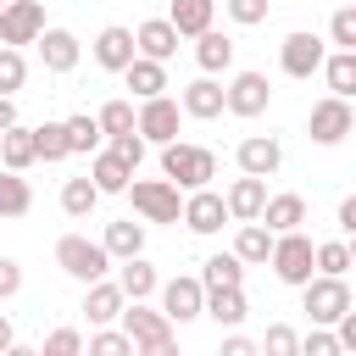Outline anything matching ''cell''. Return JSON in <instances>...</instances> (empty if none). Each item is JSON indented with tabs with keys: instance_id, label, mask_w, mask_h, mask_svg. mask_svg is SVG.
<instances>
[{
	"instance_id": "1",
	"label": "cell",
	"mask_w": 356,
	"mask_h": 356,
	"mask_svg": "<svg viewBox=\"0 0 356 356\" xmlns=\"http://www.w3.org/2000/svg\"><path fill=\"white\" fill-rule=\"evenodd\" d=\"M161 178H167L178 195H189V189H211V178H217V156H211L206 145L172 139V145H161Z\"/></svg>"
},
{
	"instance_id": "2",
	"label": "cell",
	"mask_w": 356,
	"mask_h": 356,
	"mask_svg": "<svg viewBox=\"0 0 356 356\" xmlns=\"http://www.w3.org/2000/svg\"><path fill=\"white\" fill-rule=\"evenodd\" d=\"M300 312L312 317V328H334L345 312H356V295H350L345 278H323V273H312V278L300 284Z\"/></svg>"
},
{
	"instance_id": "3",
	"label": "cell",
	"mask_w": 356,
	"mask_h": 356,
	"mask_svg": "<svg viewBox=\"0 0 356 356\" xmlns=\"http://www.w3.org/2000/svg\"><path fill=\"white\" fill-rule=\"evenodd\" d=\"M56 267H61L72 284H100V278H111V256H106L100 239H89V234H61V239H56Z\"/></svg>"
},
{
	"instance_id": "4",
	"label": "cell",
	"mask_w": 356,
	"mask_h": 356,
	"mask_svg": "<svg viewBox=\"0 0 356 356\" xmlns=\"http://www.w3.org/2000/svg\"><path fill=\"white\" fill-rule=\"evenodd\" d=\"M312 250H317V239H312L306 228H295V234H273V256H267L273 278L289 284V289H300V284L317 273V267H312Z\"/></svg>"
},
{
	"instance_id": "5",
	"label": "cell",
	"mask_w": 356,
	"mask_h": 356,
	"mask_svg": "<svg viewBox=\"0 0 356 356\" xmlns=\"http://www.w3.org/2000/svg\"><path fill=\"white\" fill-rule=\"evenodd\" d=\"M350 134H356V111H350V100H339V95L312 100V111H306V139H312V145L334 150V145H345Z\"/></svg>"
},
{
	"instance_id": "6",
	"label": "cell",
	"mask_w": 356,
	"mask_h": 356,
	"mask_svg": "<svg viewBox=\"0 0 356 356\" xmlns=\"http://www.w3.org/2000/svg\"><path fill=\"white\" fill-rule=\"evenodd\" d=\"M267 106H273V83H267V72H256V67H234L228 83H222V111H228V117H261Z\"/></svg>"
},
{
	"instance_id": "7",
	"label": "cell",
	"mask_w": 356,
	"mask_h": 356,
	"mask_svg": "<svg viewBox=\"0 0 356 356\" xmlns=\"http://www.w3.org/2000/svg\"><path fill=\"white\" fill-rule=\"evenodd\" d=\"M128 200H134V217H139L145 228H150V222H178V211H184V195H178L167 178H139V172H134Z\"/></svg>"
},
{
	"instance_id": "8",
	"label": "cell",
	"mask_w": 356,
	"mask_h": 356,
	"mask_svg": "<svg viewBox=\"0 0 356 356\" xmlns=\"http://www.w3.org/2000/svg\"><path fill=\"white\" fill-rule=\"evenodd\" d=\"M178 128H184V111H178V100L172 95H156V100H139L134 106V134L145 139V145H172L178 139Z\"/></svg>"
},
{
	"instance_id": "9",
	"label": "cell",
	"mask_w": 356,
	"mask_h": 356,
	"mask_svg": "<svg viewBox=\"0 0 356 356\" xmlns=\"http://www.w3.org/2000/svg\"><path fill=\"white\" fill-rule=\"evenodd\" d=\"M200 306H206V289H200V278H195V273L161 278V289H156V312H161L167 323H195V317H200Z\"/></svg>"
},
{
	"instance_id": "10",
	"label": "cell",
	"mask_w": 356,
	"mask_h": 356,
	"mask_svg": "<svg viewBox=\"0 0 356 356\" xmlns=\"http://www.w3.org/2000/svg\"><path fill=\"white\" fill-rule=\"evenodd\" d=\"M44 33V0H6L0 6V44L6 50H22Z\"/></svg>"
},
{
	"instance_id": "11",
	"label": "cell",
	"mask_w": 356,
	"mask_h": 356,
	"mask_svg": "<svg viewBox=\"0 0 356 356\" xmlns=\"http://www.w3.org/2000/svg\"><path fill=\"white\" fill-rule=\"evenodd\" d=\"M323 56H328V44H323V33H312V28H295V33H284V44H278L284 78H312V72L323 67Z\"/></svg>"
},
{
	"instance_id": "12",
	"label": "cell",
	"mask_w": 356,
	"mask_h": 356,
	"mask_svg": "<svg viewBox=\"0 0 356 356\" xmlns=\"http://www.w3.org/2000/svg\"><path fill=\"white\" fill-rule=\"evenodd\" d=\"M178 222H184L189 234L211 239V234H222V228H228V206H222V195H217V189H189V195H184Z\"/></svg>"
},
{
	"instance_id": "13",
	"label": "cell",
	"mask_w": 356,
	"mask_h": 356,
	"mask_svg": "<svg viewBox=\"0 0 356 356\" xmlns=\"http://www.w3.org/2000/svg\"><path fill=\"white\" fill-rule=\"evenodd\" d=\"M234 161H239L245 178H273L284 167V145H278V134H245L234 145Z\"/></svg>"
},
{
	"instance_id": "14",
	"label": "cell",
	"mask_w": 356,
	"mask_h": 356,
	"mask_svg": "<svg viewBox=\"0 0 356 356\" xmlns=\"http://www.w3.org/2000/svg\"><path fill=\"white\" fill-rule=\"evenodd\" d=\"M234 56H239V44H234L222 28H206V33L195 39V67H200V78H228V72H234Z\"/></svg>"
},
{
	"instance_id": "15",
	"label": "cell",
	"mask_w": 356,
	"mask_h": 356,
	"mask_svg": "<svg viewBox=\"0 0 356 356\" xmlns=\"http://www.w3.org/2000/svg\"><path fill=\"white\" fill-rule=\"evenodd\" d=\"M222 206H228V222H256L261 217V206H267V178H234L228 189H222Z\"/></svg>"
},
{
	"instance_id": "16",
	"label": "cell",
	"mask_w": 356,
	"mask_h": 356,
	"mask_svg": "<svg viewBox=\"0 0 356 356\" xmlns=\"http://www.w3.org/2000/svg\"><path fill=\"white\" fill-rule=\"evenodd\" d=\"M117 328H122L134 345H150V339H167V334H172V323H167L150 300H128V306H122V317H117Z\"/></svg>"
},
{
	"instance_id": "17",
	"label": "cell",
	"mask_w": 356,
	"mask_h": 356,
	"mask_svg": "<svg viewBox=\"0 0 356 356\" xmlns=\"http://www.w3.org/2000/svg\"><path fill=\"white\" fill-rule=\"evenodd\" d=\"M33 44H39L44 72H72V67H78V56H83V44H78V33H72V28H44Z\"/></svg>"
},
{
	"instance_id": "18",
	"label": "cell",
	"mask_w": 356,
	"mask_h": 356,
	"mask_svg": "<svg viewBox=\"0 0 356 356\" xmlns=\"http://www.w3.org/2000/svg\"><path fill=\"white\" fill-rule=\"evenodd\" d=\"M134 56H139V50H134V28L111 22V28H100V33H95V67H106V72H117V78H122V67H128Z\"/></svg>"
},
{
	"instance_id": "19",
	"label": "cell",
	"mask_w": 356,
	"mask_h": 356,
	"mask_svg": "<svg viewBox=\"0 0 356 356\" xmlns=\"http://www.w3.org/2000/svg\"><path fill=\"white\" fill-rule=\"evenodd\" d=\"M178 111L195 117V122L222 117V78H195V83H184V89H178Z\"/></svg>"
},
{
	"instance_id": "20",
	"label": "cell",
	"mask_w": 356,
	"mask_h": 356,
	"mask_svg": "<svg viewBox=\"0 0 356 356\" xmlns=\"http://www.w3.org/2000/svg\"><path fill=\"white\" fill-rule=\"evenodd\" d=\"M267 234H295L300 222H306V195H295V189H278V195H267V206H261V217H256Z\"/></svg>"
},
{
	"instance_id": "21",
	"label": "cell",
	"mask_w": 356,
	"mask_h": 356,
	"mask_svg": "<svg viewBox=\"0 0 356 356\" xmlns=\"http://www.w3.org/2000/svg\"><path fill=\"white\" fill-rule=\"evenodd\" d=\"M134 50H139L145 61H161V67H167V61L178 56V33H172V22H167V17L139 22V28H134Z\"/></svg>"
},
{
	"instance_id": "22",
	"label": "cell",
	"mask_w": 356,
	"mask_h": 356,
	"mask_svg": "<svg viewBox=\"0 0 356 356\" xmlns=\"http://www.w3.org/2000/svg\"><path fill=\"white\" fill-rule=\"evenodd\" d=\"M83 178H89V184H95V195L106 200V195H128V184H134V167H128V161H117L111 150H95Z\"/></svg>"
},
{
	"instance_id": "23",
	"label": "cell",
	"mask_w": 356,
	"mask_h": 356,
	"mask_svg": "<svg viewBox=\"0 0 356 356\" xmlns=\"http://www.w3.org/2000/svg\"><path fill=\"white\" fill-rule=\"evenodd\" d=\"M111 284L122 289V300H150V295L161 289V273H156V261L128 256V261H117V278H111Z\"/></svg>"
},
{
	"instance_id": "24",
	"label": "cell",
	"mask_w": 356,
	"mask_h": 356,
	"mask_svg": "<svg viewBox=\"0 0 356 356\" xmlns=\"http://www.w3.org/2000/svg\"><path fill=\"white\" fill-rule=\"evenodd\" d=\"M122 289L111 284V278H100V284H83V317H89V328H111L117 317H122Z\"/></svg>"
},
{
	"instance_id": "25",
	"label": "cell",
	"mask_w": 356,
	"mask_h": 356,
	"mask_svg": "<svg viewBox=\"0 0 356 356\" xmlns=\"http://www.w3.org/2000/svg\"><path fill=\"white\" fill-rule=\"evenodd\" d=\"M167 22H172L178 39H200L206 28H217V0H172Z\"/></svg>"
},
{
	"instance_id": "26",
	"label": "cell",
	"mask_w": 356,
	"mask_h": 356,
	"mask_svg": "<svg viewBox=\"0 0 356 356\" xmlns=\"http://www.w3.org/2000/svg\"><path fill=\"white\" fill-rule=\"evenodd\" d=\"M100 250H106L111 261L145 256V222H139V217H117V222H106V234H100Z\"/></svg>"
},
{
	"instance_id": "27",
	"label": "cell",
	"mask_w": 356,
	"mask_h": 356,
	"mask_svg": "<svg viewBox=\"0 0 356 356\" xmlns=\"http://www.w3.org/2000/svg\"><path fill=\"white\" fill-rule=\"evenodd\" d=\"M200 317H211L217 328H228V334H234V328L250 317V300H245V289H206Z\"/></svg>"
},
{
	"instance_id": "28",
	"label": "cell",
	"mask_w": 356,
	"mask_h": 356,
	"mask_svg": "<svg viewBox=\"0 0 356 356\" xmlns=\"http://www.w3.org/2000/svg\"><path fill=\"white\" fill-rule=\"evenodd\" d=\"M39 156H33V128L28 122H11L0 128V172H28Z\"/></svg>"
},
{
	"instance_id": "29",
	"label": "cell",
	"mask_w": 356,
	"mask_h": 356,
	"mask_svg": "<svg viewBox=\"0 0 356 356\" xmlns=\"http://www.w3.org/2000/svg\"><path fill=\"white\" fill-rule=\"evenodd\" d=\"M228 250H234V261H239V267H267V256H273V234H267L261 222H239Z\"/></svg>"
},
{
	"instance_id": "30",
	"label": "cell",
	"mask_w": 356,
	"mask_h": 356,
	"mask_svg": "<svg viewBox=\"0 0 356 356\" xmlns=\"http://www.w3.org/2000/svg\"><path fill=\"white\" fill-rule=\"evenodd\" d=\"M122 83L134 89V100H156V95H167V67H161V61L134 56V61L122 67Z\"/></svg>"
},
{
	"instance_id": "31",
	"label": "cell",
	"mask_w": 356,
	"mask_h": 356,
	"mask_svg": "<svg viewBox=\"0 0 356 356\" xmlns=\"http://www.w3.org/2000/svg\"><path fill=\"white\" fill-rule=\"evenodd\" d=\"M195 278H200V289H245V267L234 261V250H217V256H206Z\"/></svg>"
},
{
	"instance_id": "32",
	"label": "cell",
	"mask_w": 356,
	"mask_h": 356,
	"mask_svg": "<svg viewBox=\"0 0 356 356\" xmlns=\"http://www.w3.org/2000/svg\"><path fill=\"white\" fill-rule=\"evenodd\" d=\"M317 72L328 78V95H339V100L356 95V50H328Z\"/></svg>"
},
{
	"instance_id": "33",
	"label": "cell",
	"mask_w": 356,
	"mask_h": 356,
	"mask_svg": "<svg viewBox=\"0 0 356 356\" xmlns=\"http://www.w3.org/2000/svg\"><path fill=\"white\" fill-rule=\"evenodd\" d=\"M350 261H356L350 239H323V245L312 250V267H317L323 278H345V273H350Z\"/></svg>"
},
{
	"instance_id": "34",
	"label": "cell",
	"mask_w": 356,
	"mask_h": 356,
	"mask_svg": "<svg viewBox=\"0 0 356 356\" xmlns=\"http://www.w3.org/2000/svg\"><path fill=\"white\" fill-rule=\"evenodd\" d=\"M28 211H33L28 178H22V172H0V217L11 222V217H28Z\"/></svg>"
},
{
	"instance_id": "35",
	"label": "cell",
	"mask_w": 356,
	"mask_h": 356,
	"mask_svg": "<svg viewBox=\"0 0 356 356\" xmlns=\"http://www.w3.org/2000/svg\"><path fill=\"white\" fill-rule=\"evenodd\" d=\"M67 128V156H95L100 150V128H95V111H78L61 122Z\"/></svg>"
},
{
	"instance_id": "36",
	"label": "cell",
	"mask_w": 356,
	"mask_h": 356,
	"mask_svg": "<svg viewBox=\"0 0 356 356\" xmlns=\"http://www.w3.org/2000/svg\"><path fill=\"white\" fill-rule=\"evenodd\" d=\"M95 206H100V195H95V184H89L83 172L61 184V211H67V217H78V222H83V217H89Z\"/></svg>"
},
{
	"instance_id": "37",
	"label": "cell",
	"mask_w": 356,
	"mask_h": 356,
	"mask_svg": "<svg viewBox=\"0 0 356 356\" xmlns=\"http://www.w3.org/2000/svg\"><path fill=\"white\" fill-rule=\"evenodd\" d=\"M95 128H100V139L134 134V100H106V106L95 111Z\"/></svg>"
},
{
	"instance_id": "38",
	"label": "cell",
	"mask_w": 356,
	"mask_h": 356,
	"mask_svg": "<svg viewBox=\"0 0 356 356\" xmlns=\"http://www.w3.org/2000/svg\"><path fill=\"white\" fill-rule=\"evenodd\" d=\"M256 350H261V356H300V328H289V323H267V334L256 339Z\"/></svg>"
},
{
	"instance_id": "39",
	"label": "cell",
	"mask_w": 356,
	"mask_h": 356,
	"mask_svg": "<svg viewBox=\"0 0 356 356\" xmlns=\"http://www.w3.org/2000/svg\"><path fill=\"white\" fill-rule=\"evenodd\" d=\"M323 44H328V50H356V6H334Z\"/></svg>"
},
{
	"instance_id": "40",
	"label": "cell",
	"mask_w": 356,
	"mask_h": 356,
	"mask_svg": "<svg viewBox=\"0 0 356 356\" xmlns=\"http://www.w3.org/2000/svg\"><path fill=\"white\" fill-rule=\"evenodd\" d=\"M33 156L39 161H67V128L61 122H39L33 128Z\"/></svg>"
},
{
	"instance_id": "41",
	"label": "cell",
	"mask_w": 356,
	"mask_h": 356,
	"mask_svg": "<svg viewBox=\"0 0 356 356\" xmlns=\"http://www.w3.org/2000/svg\"><path fill=\"white\" fill-rule=\"evenodd\" d=\"M33 356H83V334H78L72 323H61V328L44 334V345H39Z\"/></svg>"
},
{
	"instance_id": "42",
	"label": "cell",
	"mask_w": 356,
	"mask_h": 356,
	"mask_svg": "<svg viewBox=\"0 0 356 356\" xmlns=\"http://www.w3.org/2000/svg\"><path fill=\"white\" fill-rule=\"evenodd\" d=\"M89 356H134V339L111 323V328H95L89 334Z\"/></svg>"
},
{
	"instance_id": "43",
	"label": "cell",
	"mask_w": 356,
	"mask_h": 356,
	"mask_svg": "<svg viewBox=\"0 0 356 356\" xmlns=\"http://www.w3.org/2000/svg\"><path fill=\"white\" fill-rule=\"evenodd\" d=\"M28 83V61H22V50H6L0 44V95H17Z\"/></svg>"
},
{
	"instance_id": "44",
	"label": "cell",
	"mask_w": 356,
	"mask_h": 356,
	"mask_svg": "<svg viewBox=\"0 0 356 356\" xmlns=\"http://www.w3.org/2000/svg\"><path fill=\"white\" fill-rule=\"evenodd\" d=\"M222 11H228L239 28H261L267 11H273V0H222Z\"/></svg>"
},
{
	"instance_id": "45",
	"label": "cell",
	"mask_w": 356,
	"mask_h": 356,
	"mask_svg": "<svg viewBox=\"0 0 356 356\" xmlns=\"http://www.w3.org/2000/svg\"><path fill=\"white\" fill-rule=\"evenodd\" d=\"M106 150H111L117 161H128V167L139 172V161H145V150H150V145H145L139 134H117V139H106Z\"/></svg>"
},
{
	"instance_id": "46",
	"label": "cell",
	"mask_w": 356,
	"mask_h": 356,
	"mask_svg": "<svg viewBox=\"0 0 356 356\" xmlns=\"http://www.w3.org/2000/svg\"><path fill=\"white\" fill-rule=\"evenodd\" d=\"M300 356H345V350H339L334 328H306L300 334Z\"/></svg>"
},
{
	"instance_id": "47",
	"label": "cell",
	"mask_w": 356,
	"mask_h": 356,
	"mask_svg": "<svg viewBox=\"0 0 356 356\" xmlns=\"http://www.w3.org/2000/svg\"><path fill=\"white\" fill-rule=\"evenodd\" d=\"M11 295H22V261H17V256H0V306H6Z\"/></svg>"
},
{
	"instance_id": "48",
	"label": "cell",
	"mask_w": 356,
	"mask_h": 356,
	"mask_svg": "<svg viewBox=\"0 0 356 356\" xmlns=\"http://www.w3.org/2000/svg\"><path fill=\"white\" fill-rule=\"evenodd\" d=\"M217 356H261V350H256V339H250V334H239V328H234V334H222Z\"/></svg>"
},
{
	"instance_id": "49",
	"label": "cell",
	"mask_w": 356,
	"mask_h": 356,
	"mask_svg": "<svg viewBox=\"0 0 356 356\" xmlns=\"http://www.w3.org/2000/svg\"><path fill=\"white\" fill-rule=\"evenodd\" d=\"M334 228H339V239H350V234H356V195H345V200H339V211H334Z\"/></svg>"
},
{
	"instance_id": "50",
	"label": "cell",
	"mask_w": 356,
	"mask_h": 356,
	"mask_svg": "<svg viewBox=\"0 0 356 356\" xmlns=\"http://www.w3.org/2000/svg\"><path fill=\"white\" fill-rule=\"evenodd\" d=\"M134 356H178V339H150V345H134Z\"/></svg>"
},
{
	"instance_id": "51",
	"label": "cell",
	"mask_w": 356,
	"mask_h": 356,
	"mask_svg": "<svg viewBox=\"0 0 356 356\" xmlns=\"http://www.w3.org/2000/svg\"><path fill=\"white\" fill-rule=\"evenodd\" d=\"M11 122H17V100H11V95H0V128H11Z\"/></svg>"
},
{
	"instance_id": "52",
	"label": "cell",
	"mask_w": 356,
	"mask_h": 356,
	"mask_svg": "<svg viewBox=\"0 0 356 356\" xmlns=\"http://www.w3.org/2000/svg\"><path fill=\"white\" fill-rule=\"evenodd\" d=\"M17 345V328H11V312H0V350Z\"/></svg>"
},
{
	"instance_id": "53",
	"label": "cell",
	"mask_w": 356,
	"mask_h": 356,
	"mask_svg": "<svg viewBox=\"0 0 356 356\" xmlns=\"http://www.w3.org/2000/svg\"><path fill=\"white\" fill-rule=\"evenodd\" d=\"M0 356H33V345H6Z\"/></svg>"
},
{
	"instance_id": "54",
	"label": "cell",
	"mask_w": 356,
	"mask_h": 356,
	"mask_svg": "<svg viewBox=\"0 0 356 356\" xmlns=\"http://www.w3.org/2000/svg\"><path fill=\"white\" fill-rule=\"evenodd\" d=\"M0 6H6V0H0Z\"/></svg>"
}]
</instances>
